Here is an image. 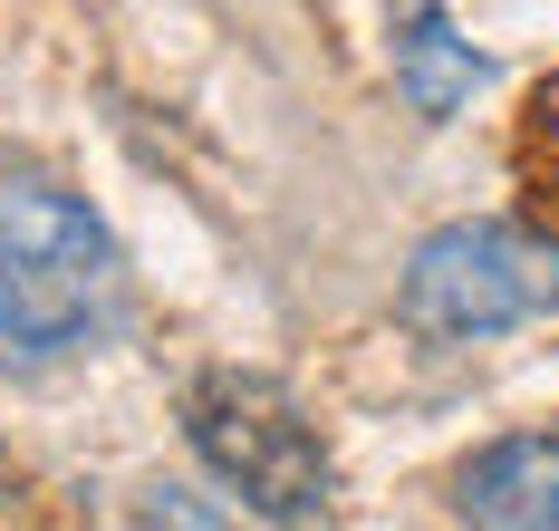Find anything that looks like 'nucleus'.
I'll return each mask as SVG.
<instances>
[{
  "label": "nucleus",
  "mask_w": 559,
  "mask_h": 531,
  "mask_svg": "<svg viewBox=\"0 0 559 531\" xmlns=\"http://www.w3.org/2000/svg\"><path fill=\"white\" fill-rule=\"evenodd\" d=\"M405 329L425 339H502L521 319L559 309V241L531 223H444L415 241L405 281H395Z\"/></svg>",
  "instance_id": "nucleus-2"
},
{
  "label": "nucleus",
  "mask_w": 559,
  "mask_h": 531,
  "mask_svg": "<svg viewBox=\"0 0 559 531\" xmlns=\"http://www.w3.org/2000/svg\"><path fill=\"white\" fill-rule=\"evenodd\" d=\"M453 522L463 531H559V425L492 435L453 464Z\"/></svg>",
  "instance_id": "nucleus-4"
},
{
  "label": "nucleus",
  "mask_w": 559,
  "mask_h": 531,
  "mask_svg": "<svg viewBox=\"0 0 559 531\" xmlns=\"http://www.w3.org/2000/svg\"><path fill=\"white\" fill-rule=\"evenodd\" d=\"M116 309H126L116 233L68 184L10 175L0 184V367L29 377V367L97 349Z\"/></svg>",
  "instance_id": "nucleus-1"
},
{
  "label": "nucleus",
  "mask_w": 559,
  "mask_h": 531,
  "mask_svg": "<svg viewBox=\"0 0 559 531\" xmlns=\"http://www.w3.org/2000/svg\"><path fill=\"white\" fill-rule=\"evenodd\" d=\"M395 78H405V97H415L425 117H453V107H463V97L492 78V59L453 39V20H444V10L405 0V30H395Z\"/></svg>",
  "instance_id": "nucleus-5"
},
{
  "label": "nucleus",
  "mask_w": 559,
  "mask_h": 531,
  "mask_svg": "<svg viewBox=\"0 0 559 531\" xmlns=\"http://www.w3.org/2000/svg\"><path fill=\"white\" fill-rule=\"evenodd\" d=\"M183 435H193L203 473L231 483V493H241L251 512H271V522H309V512L329 503V445H319L309 415L289 406L271 377H251V367L193 377Z\"/></svg>",
  "instance_id": "nucleus-3"
},
{
  "label": "nucleus",
  "mask_w": 559,
  "mask_h": 531,
  "mask_svg": "<svg viewBox=\"0 0 559 531\" xmlns=\"http://www.w3.org/2000/svg\"><path fill=\"white\" fill-rule=\"evenodd\" d=\"M0 512H10V464H0Z\"/></svg>",
  "instance_id": "nucleus-7"
},
{
  "label": "nucleus",
  "mask_w": 559,
  "mask_h": 531,
  "mask_svg": "<svg viewBox=\"0 0 559 531\" xmlns=\"http://www.w3.org/2000/svg\"><path fill=\"white\" fill-rule=\"evenodd\" d=\"M126 531H231L203 493H183V483H145L135 493V512H126Z\"/></svg>",
  "instance_id": "nucleus-6"
}]
</instances>
